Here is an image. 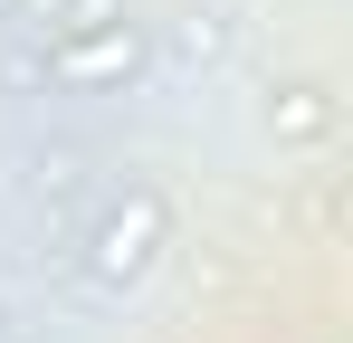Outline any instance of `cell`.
Instances as JSON below:
<instances>
[{"instance_id": "1", "label": "cell", "mask_w": 353, "mask_h": 343, "mask_svg": "<svg viewBox=\"0 0 353 343\" xmlns=\"http://www.w3.org/2000/svg\"><path fill=\"white\" fill-rule=\"evenodd\" d=\"M153 67V39H143V19H115V10H96V19H77L58 48H48V76H58L67 96H115Z\"/></svg>"}, {"instance_id": "2", "label": "cell", "mask_w": 353, "mask_h": 343, "mask_svg": "<svg viewBox=\"0 0 353 343\" xmlns=\"http://www.w3.org/2000/svg\"><path fill=\"white\" fill-rule=\"evenodd\" d=\"M163 238H172L163 191H124L115 210L96 220V238H86V277H96V286H134L153 258H163Z\"/></svg>"}, {"instance_id": "3", "label": "cell", "mask_w": 353, "mask_h": 343, "mask_svg": "<svg viewBox=\"0 0 353 343\" xmlns=\"http://www.w3.org/2000/svg\"><path fill=\"white\" fill-rule=\"evenodd\" d=\"M0 19H19V0H0Z\"/></svg>"}]
</instances>
